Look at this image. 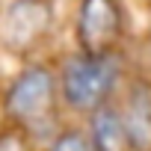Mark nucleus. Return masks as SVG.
<instances>
[{"label": "nucleus", "instance_id": "obj_1", "mask_svg": "<svg viewBox=\"0 0 151 151\" xmlns=\"http://www.w3.org/2000/svg\"><path fill=\"white\" fill-rule=\"evenodd\" d=\"M62 98L77 113H95L104 107L113 83H116V62L110 53H77L62 68Z\"/></svg>", "mask_w": 151, "mask_h": 151}, {"label": "nucleus", "instance_id": "obj_2", "mask_svg": "<svg viewBox=\"0 0 151 151\" xmlns=\"http://www.w3.org/2000/svg\"><path fill=\"white\" fill-rule=\"evenodd\" d=\"M53 101V74L42 65L24 68L6 92V113L15 122H39Z\"/></svg>", "mask_w": 151, "mask_h": 151}, {"label": "nucleus", "instance_id": "obj_3", "mask_svg": "<svg viewBox=\"0 0 151 151\" xmlns=\"http://www.w3.org/2000/svg\"><path fill=\"white\" fill-rule=\"evenodd\" d=\"M122 12L116 0H80L77 9V45L83 53H107L119 39Z\"/></svg>", "mask_w": 151, "mask_h": 151}, {"label": "nucleus", "instance_id": "obj_4", "mask_svg": "<svg viewBox=\"0 0 151 151\" xmlns=\"http://www.w3.org/2000/svg\"><path fill=\"white\" fill-rule=\"evenodd\" d=\"M122 127H124V145H130L133 151H151V86L136 83L130 89Z\"/></svg>", "mask_w": 151, "mask_h": 151}, {"label": "nucleus", "instance_id": "obj_5", "mask_svg": "<svg viewBox=\"0 0 151 151\" xmlns=\"http://www.w3.org/2000/svg\"><path fill=\"white\" fill-rule=\"evenodd\" d=\"M50 21V9L42 0H15L6 9V39L15 45L33 42Z\"/></svg>", "mask_w": 151, "mask_h": 151}, {"label": "nucleus", "instance_id": "obj_6", "mask_svg": "<svg viewBox=\"0 0 151 151\" xmlns=\"http://www.w3.org/2000/svg\"><path fill=\"white\" fill-rule=\"evenodd\" d=\"M92 145L95 151H122L124 148V127H122V116L116 110H110L107 104L98 107L92 113Z\"/></svg>", "mask_w": 151, "mask_h": 151}, {"label": "nucleus", "instance_id": "obj_7", "mask_svg": "<svg viewBox=\"0 0 151 151\" xmlns=\"http://www.w3.org/2000/svg\"><path fill=\"white\" fill-rule=\"evenodd\" d=\"M50 151H95V145H92V139L83 136L80 130H65V133H59V136L53 139Z\"/></svg>", "mask_w": 151, "mask_h": 151}, {"label": "nucleus", "instance_id": "obj_8", "mask_svg": "<svg viewBox=\"0 0 151 151\" xmlns=\"http://www.w3.org/2000/svg\"><path fill=\"white\" fill-rule=\"evenodd\" d=\"M0 151H24V145L15 133H3L0 136Z\"/></svg>", "mask_w": 151, "mask_h": 151}]
</instances>
